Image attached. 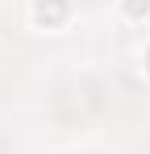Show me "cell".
<instances>
[{"instance_id":"obj_1","label":"cell","mask_w":150,"mask_h":154,"mask_svg":"<svg viewBox=\"0 0 150 154\" xmlns=\"http://www.w3.org/2000/svg\"><path fill=\"white\" fill-rule=\"evenodd\" d=\"M38 21H58L63 17V0H38Z\"/></svg>"},{"instance_id":"obj_2","label":"cell","mask_w":150,"mask_h":154,"mask_svg":"<svg viewBox=\"0 0 150 154\" xmlns=\"http://www.w3.org/2000/svg\"><path fill=\"white\" fill-rule=\"evenodd\" d=\"M129 13H150V0H125Z\"/></svg>"},{"instance_id":"obj_3","label":"cell","mask_w":150,"mask_h":154,"mask_svg":"<svg viewBox=\"0 0 150 154\" xmlns=\"http://www.w3.org/2000/svg\"><path fill=\"white\" fill-rule=\"evenodd\" d=\"M146 63H150V54H146Z\"/></svg>"}]
</instances>
